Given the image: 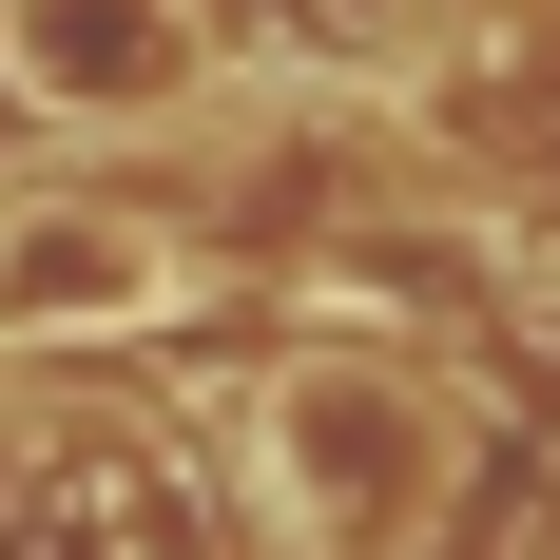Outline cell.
I'll return each mask as SVG.
<instances>
[{
    "label": "cell",
    "instance_id": "3",
    "mask_svg": "<svg viewBox=\"0 0 560 560\" xmlns=\"http://www.w3.org/2000/svg\"><path fill=\"white\" fill-rule=\"evenodd\" d=\"M194 58H213L194 0H0V97H20V116H78V136L194 97Z\"/></svg>",
    "mask_w": 560,
    "mask_h": 560
},
{
    "label": "cell",
    "instance_id": "2",
    "mask_svg": "<svg viewBox=\"0 0 560 560\" xmlns=\"http://www.w3.org/2000/svg\"><path fill=\"white\" fill-rule=\"evenodd\" d=\"M174 310V232L116 194H0V348H116Z\"/></svg>",
    "mask_w": 560,
    "mask_h": 560
},
{
    "label": "cell",
    "instance_id": "4",
    "mask_svg": "<svg viewBox=\"0 0 560 560\" xmlns=\"http://www.w3.org/2000/svg\"><path fill=\"white\" fill-rule=\"evenodd\" d=\"M406 20H425V0H310V39H368V58H387Z\"/></svg>",
    "mask_w": 560,
    "mask_h": 560
},
{
    "label": "cell",
    "instance_id": "1",
    "mask_svg": "<svg viewBox=\"0 0 560 560\" xmlns=\"http://www.w3.org/2000/svg\"><path fill=\"white\" fill-rule=\"evenodd\" d=\"M252 464H271L290 560H425L445 503H464V425L406 368H290L252 406Z\"/></svg>",
    "mask_w": 560,
    "mask_h": 560
}]
</instances>
